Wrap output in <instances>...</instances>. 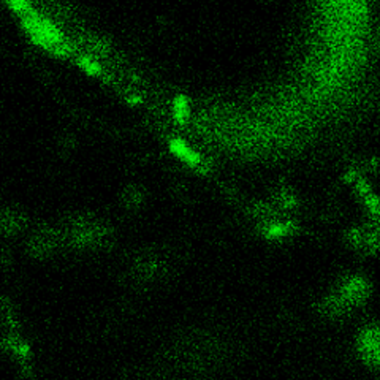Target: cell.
Returning a JSON list of instances; mask_svg holds the SVG:
<instances>
[{"label": "cell", "mask_w": 380, "mask_h": 380, "mask_svg": "<svg viewBox=\"0 0 380 380\" xmlns=\"http://www.w3.org/2000/svg\"><path fill=\"white\" fill-rule=\"evenodd\" d=\"M60 241H63L62 231L53 227H38L27 239V249L35 257H48L53 255V252L59 248Z\"/></svg>", "instance_id": "cell-2"}, {"label": "cell", "mask_w": 380, "mask_h": 380, "mask_svg": "<svg viewBox=\"0 0 380 380\" xmlns=\"http://www.w3.org/2000/svg\"><path fill=\"white\" fill-rule=\"evenodd\" d=\"M361 352L366 358L380 366V332L377 329H369L363 334L361 339Z\"/></svg>", "instance_id": "cell-4"}, {"label": "cell", "mask_w": 380, "mask_h": 380, "mask_svg": "<svg viewBox=\"0 0 380 380\" xmlns=\"http://www.w3.org/2000/svg\"><path fill=\"white\" fill-rule=\"evenodd\" d=\"M144 200V194L142 189L138 187H129L124 190V195H122V201L127 208H137L143 203Z\"/></svg>", "instance_id": "cell-6"}, {"label": "cell", "mask_w": 380, "mask_h": 380, "mask_svg": "<svg viewBox=\"0 0 380 380\" xmlns=\"http://www.w3.org/2000/svg\"><path fill=\"white\" fill-rule=\"evenodd\" d=\"M62 235L63 241H70L78 248H90V246L103 243L108 230L103 227L102 222L93 219V217L75 216Z\"/></svg>", "instance_id": "cell-1"}, {"label": "cell", "mask_w": 380, "mask_h": 380, "mask_svg": "<svg viewBox=\"0 0 380 380\" xmlns=\"http://www.w3.org/2000/svg\"><path fill=\"white\" fill-rule=\"evenodd\" d=\"M26 230H27L26 213L13 206L0 208V235L4 238H15Z\"/></svg>", "instance_id": "cell-3"}, {"label": "cell", "mask_w": 380, "mask_h": 380, "mask_svg": "<svg viewBox=\"0 0 380 380\" xmlns=\"http://www.w3.org/2000/svg\"><path fill=\"white\" fill-rule=\"evenodd\" d=\"M170 147L176 156H178L181 160H184L186 164H189V165H199L200 164L199 154L190 149V147L184 142H181V139H173Z\"/></svg>", "instance_id": "cell-5"}, {"label": "cell", "mask_w": 380, "mask_h": 380, "mask_svg": "<svg viewBox=\"0 0 380 380\" xmlns=\"http://www.w3.org/2000/svg\"><path fill=\"white\" fill-rule=\"evenodd\" d=\"M174 115L176 117H179L181 121H184L189 115V103L186 98H178V100L174 102Z\"/></svg>", "instance_id": "cell-7"}]
</instances>
